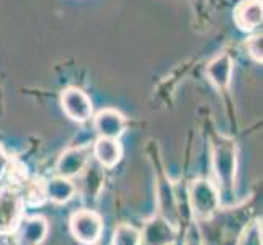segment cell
<instances>
[{
  "label": "cell",
  "instance_id": "1",
  "mask_svg": "<svg viewBox=\"0 0 263 245\" xmlns=\"http://www.w3.org/2000/svg\"><path fill=\"white\" fill-rule=\"evenodd\" d=\"M213 174L221 195V206H231L235 199L237 174V146L232 139L221 136L213 144Z\"/></svg>",
  "mask_w": 263,
  "mask_h": 245
},
{
  "label": "cell",
  "instance_id": "2",
  "mask_svg": "<svg viewBox=\"0 0 263 245\" xmlns=\"http://www.w3.org/2000/svg\"><path fill=\"white\" fill-rule=\"evenodd\" d=\"M188 203L196 219H210L221 210V195L210 178H195L188 186Z\"/></svg>",
  "mask_w": 263,
  "mask_h": 245
},
{
  "label": "cell",
  "instance_id": "3",
  "mask_svg": "<svg viewBox=\"0 0 263 245\" xmlns=\"http://www.w3.org/2000/svg\"><path fill=\"white\" fill-rule=\"evenodd\" d=\"M69 231L79 243L97 245L102 240L105 224L102 216L93 210H77L69 219Z\"/></svg>",
  "mask_w": 263,
  "mask_h": 245
},
{
  "label": "cell",
  "instance_id": "4",
  "mask_svg": "<svg viewBox=\"0 0 263 245\" xmlns=\"http://www.w3.org/2000/svg\"><path fill=\"white\" fill-rule=\"evenodd\" d=\"M22 193L13 188H0V235L15 234L25 217Z\"/></svg>",
  "mask_w": 263,
  "mask_h": 245
},
{
  "label": "cell",
  "instance_id": "5",
  "mask_svg": "<svg viewBox=\"0 0 263 245\" xmlns=\"http://www.w3.org/2000/svg\"><path fill=\"white\" fill-rule=\"evenodd\" d=\"M62 111L76 123H85L93 113V105L90 97L80 88H66L61 95Z\"/></svg>",
  "mask_w": 263,
  "mask_h": 245
},
{
  "label": "cell",
  "instance_id": "6",
  "mask_svg": "<svg viewBox=\"0 0 263 245\" xmlns=\"http://www.w3.org/2000/svg\"><path fill=\"white\" fill-rule=\"evenodd\" d=\"M178 229L160 214L152 216L141 231L142 245H175Z\"/></svg>",
  "mask_w": 263,
  "mask_h": 245
},
{
  "label": "cell",
  "instance_id": "7",
  "mask_svg": "<svg viewBox=\"0 0 263 245\" xmlns=\"http://www.w3.org/2000/svg\"><path fill=\"white\" fill-rule=\"evenodd\" d=\"M90 154L92 149L88 146H77V147H69L61 154V157L56 163V172L59 177L66 178H76L87 168Z\"/></svg>",
  "mask_w": 263,
  "mask_h": 245
},
{
  "label": "cell",
  "instance_id": "8",
  "mask_svg": "<svg viewBox=\"0 0 263 245\" xmlns=\"http://www.w3.org/2000/svg\"><path fill=\"white\" fill-rule=\"evenodd\" d=\"M49 234V222L41 214L23 217L16 229L18 245H41Z\"/></svg>",
  "mask_w": 263,
  "mask_h": 245
},
{
  "label": "cell",
  "instance_id": "9",
  "mask_svg": "<svg viewBox=\"0 0 263 245\" xmlns=\"http://www.w3.org/2000/svg\"><path fill=\"white\" fill-rule=\"evenodd\" d=\"M93 126L98 138L120 139L126 131V118L116 108H103L97 113Z\"/></svg>",
  "mask_w": 263,
  "mask_h": 245
},
{
  "label": "cell",
  "instance_id": "10",
  "mask_svg": "<svg viewBox=\"0 0 263 245\" xmlns=\"http://www.w3.org/2000/svg\"><path fill=\"white\" fill-rule=\"evenodd\" d=\"M92 154L103 168H115L123 159V146L120 139L98 138L93 144Z\"/></svg>",
  "mask_w": 263,
  "mask_h": 245
},
{
  "label": "cell",
  "instance_id": "11",
  "mask_svg": "<svg viewBox=\"0 0 263 245\" xmlns=\"http://www.w3.org/2000/svg\"><path fill=\"white\" fill-rule=\"evenodd\" d=\"M77 193V186L70 178L66 177H52L44 183V195L46 199L54 204H67L74 199Z\"/></svg>",
  "mask_w": 263,
  "mask_h": 245
},
{
  "label": "cell",
  "instance_id": "12",
  "mask_svg": "<svg viewBox=\"0 0 263 245\" xmlns=\"http://www.w3.org/2000/svg\"><path fill=\"white\" fill-rule=\"evenodd\" d=\"M235 23L242 31H253L261 25V0H242L235 8Z\"/></svg>",
  "mask_w": 263,
  "mask_h": 245
},
{
  "label": "cell",
  "instance_id": "13",
  "mask_svg": "<svg viewBox=\"0 0 263 245\" xmlns=\"http://www.w3.org/2000/svg\"><path fill=\"white\" fill-rule=\"evenodd\" d=\"M232 59L229 54H219L206 67V74L219 90H228L232 80Z\"/></svg>",
  "mask_w": 263,
  "mask_h": 245
},
{
  "label": "cell",
  "instance_id": "14",
  "mask_svg": "<svg viewBox=\"0 0 263 245\" xmlns=\"http://www.w3.org/2000/svg\"><path fill=\"white\" fill-rule=\"evenodd\" d=\"M159 210L160 216L167 219L174 228L178 229L180 222V210L177 203V196L174 188H172L170 181H160L159 185Z\"/></svg>",
  "mask_w": 263,
  "mask_h": 245
},
{
  "label": "cell",
  "instance_id": "15",
  "mask_svg": "<svg viewBox=\"0 0 263 245\" xmlns=\"http://www.w3.org/2000/svg\"><path fill=\"white\" fill-rule=\"evenodd\" d=\"M111 245H142L141 231L128 222L118 224L113 231Z\"/></svg>",
  "mask_w": 263,
  "mask_h": 245
},
{
  "label": "cell",
  "instance_id": "16",
  "mask_svg": "<svg viewBox=\"0 0 263 245\" xmlns=\"http://www.w3.org/2000/svg\"><path fill=\"white\" fill-rule=\"evenodd\" d=\"M237 245H263V231H261V219L250 221L246 228L242 229Z\"/></svg>",
  "mask_w": 263,
  "mask_h": 245
},
{
  "label": "cell",
  "instance_id": "17",
  "mask_svg": "<svg viewBox=\"0 0 263 245\" xmlns=\"http://www.w3.org/2000/svg\"><path fill=\"white\" fill-rule=\"evenodd\" d=\"M247 51L250 56L255 59L257 62H261L263 59V41H261V34H255L246 43Z\"/></svg>",
  "mask_w": 263,
  "mask_h": 245
},
{
  "label": "cell",
  "instance_id": "18",
  "mask_svg": "<svg viewBox=\"0 0 263 245\" xmlns=\"http://www.w3.org/2000/svg\"><path fill=\"white\" fill-rule=\"evenodd\" d=\"M183 245H204L198 224L195 222L190 224V228L186 229V234H185V239H183Z\"/></svg>",
  "mask_w": 263,
  "mask_h": 245
},
{
  "label": "cell",
  "instance_id": "19",
  "mask_svg": "<svg viewBox=\"0 0 263 245\" xmlns=\"http://www.w3.org/2000/svg\"><path fill=\"white\" fill-rule=\"evenodd\" d=\"M8 165H10V159H8L5 149L0 146V181H2V178L5 177Z\"/></svg>",
  "mask_w": 263,
  "mask_h": 245
},
{
  "label": "cell",
  "instance_id": "20",
  "mask_svg": "<svg viewBox=\"0 0 263 245\" xmlns=\"http://www.w3.org/2000/svg\"><path fill=\"white\" fill-rule=\"evenodd\" d=\"M97 245H102V243H100V242H98V243H97Z\"/></svg>",
  "mask_w": 263,
  "mask_h": 245
}]
</instances>
